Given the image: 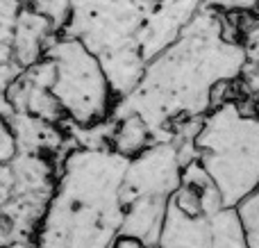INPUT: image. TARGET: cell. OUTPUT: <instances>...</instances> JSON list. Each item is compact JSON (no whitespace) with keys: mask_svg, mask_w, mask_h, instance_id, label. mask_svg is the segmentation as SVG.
Returning a JSON list of instances; mask_svg holds the SVG:
<instances>
[{"mask_svg":"<svg viewBox=\"0 0 259 248\" xmlns=\"http://www.w3.org/2000/svg\"><path fill=\"white\" fill-rule=\"evenodd\" d=\"M150 7V0H71L64 32L100 59L116 100L127 96L146 71L137 36Z\"/></svg>","mask_w":259,"mask_h":248,"instance_id":"277c9868","label":"cell"},{"mask_svg":"<svg viewBox=\"0 0 259 248\" xmlns=\"http://www.w3.org/2000/svg\"><path fill=\"white\" fill-rule=\"evenodd\" d=\"M168 200L170 198H161V196H143V198L132 200L125 208V214H123L121 232L139 237V239L157 248L161 230H164Z\"/></svg>","mask_w":259,"mask_h":248,"instance_id":"9c48e42d","label":"cell"},{"mask_svg":"<svg viewBox=\"0 0 259 248\" xmlns=\"http://www.w3.org/2000/svg\"><path fill=\"white\" fill-rule=\"evenodd\" d=\"M202 7L205 0H155L137 36L146 62L168 48Z\"/></svg>","mask_w":259,"mask_h":248,"instance_id":"52a82bcc","label":"cell"},{"mask_svg":"<svg viewBox=\"0 0 259 248\" xmlns=\"http://www.w3.org/2000/svg\"><path fill=\"white\" fill-rule=\"evenodd\" d=\"M25 5L48 18L55 32L66 30L68 18H71V0H27Z\"/></svg>","mask_w":259,"mask_h":248,"instance_id":"4fadbf2b","label":"cell"},{"mask_svg":"<svg viewBox=\"0 0 259 248\" xmlns=\"http://www.w3.org/2000/svg\"><path fill=\"white\" fill-rule=\"evenodd\" d=\"M209 219L211 248H250L237 208H221Z\"/></svg>","mask_w":259,"mask_h":248,"instance_id":"7c38bea8","label":"cell"},{"mask_svg":"<svg viewBox=\"0 0 259 248\" xmlns=\"http://www.w3.org/2000/svg\"><path fill=\"white\" fill-rule=\"evenodd\" d=\"M130 157L114 148H73L57 173L41 226L39 248H109L121 232V187Z\"/></svg>","mask_w":259,"mask_h":248,"instance_id":"7a4b0ae2","label":"cell"},{"mask_svg":"<svg viewBox=\"0 0 259 248\" xmlns=\"http://www.w3.org/2000/svg\"><path fill=\"white\" fill-rule=\"evenodd\" d=\"M57 32L50 25L48 18L41 16L39 12H34L27 5H23V9L16 16V23H14V34H12L14 59L23 68L32 66L41 57H46V48H48L50 39Z\"/></svg>","mask_w":259,"mask_h":248,"instance_id":"ba28073f","label":"cell"},{"mask_svg":"<svg viewBox=\"0 0 259 248\" xmlns=\"http://www.w3.org/2000/svg\"><path fill=\"white\" fill-rule=\"evenodd\" d=\"M152 139V130L139 114H125V116L116 118V128L112 135V148L123 157H134L141 150H146Z\"/></svg>","mask_w":259,"mask_h":248,"instance_id":"8fae6325","label":"cell"},{"mask_svg":"<svg viewBox=\"0 0 259 248\" xmlns=\"http://www.w3.org/2000/svg\"><path fill=\"white\" fill-rule=\"evenodd\" d=\"M170 203L180 210V212L189 214V217H202V196L198 189L189 185H180L170 196Z\"/></svg>","mask_w":259,"mask_h":248,"instance_id":"9a60e30c","label":"cell"},{"mask_svg":"<svg viewBox=\"0 0 259 248\" xmlns=\"http://www.w3.org/2000/svg\"><path fill=\"white\" fill-rule=\"evenodd\" d=\"M246 48H248V59H252L255 64H259V41H252V44H248Z\"/></svg>","mask_w":259,"mask_h":248,"instance_id":"ffe728a7","label":"cell"},{"mask_svg":"<svg viewBox=\"0 0 259 248\" xmlns=\"http://www.w3.org/2000/svg\"><path fill=\"white\" fill-rule=\"evenodd\" d=\"M109 248H155L150 246L148 241L139 239V237H132V235H123V232H118L116 237H114L112 246Z\"/></svg>","mask_w":259,"mask_h":248,"instance_id":"d6986e66","label":"cell"},{"mask_svg":"<svg viewBox=\"0 0 259 248\" xmlns=\"http://www.w3.org/2000/svg\"><path fill=\"white\" fill-rule=\"evenodd\" d=\"M196 146L225 208H237L259 189V105L252 98L239 91L209 109Z\"/></svg>","mask_w":259,"mask_h":248,"instance_id":"3957f363","label":"cell"},{"mask_svg":"<svg viewBox=\"0 0 259 248\" xmlns=\"http://www.w3.org/2000/svg\"><path fill=\"white\" fill-rule=\"evenodd\" d=\"M150 3H155V0H150Z\"/></svg>","mask_w":259,"mask_h":248,"instance_id":"44dd1931","label":"cell"},{"mask_svg":"<svg viewBox=\"0 0 259 248\" xmlns=\"http://www.w3.org/2000/svg\"><path fill=\"white\" fill-rule=\"evenodd\" d=\"M182 185V162L178 157L175 141H155L139 155L130 157L125 178L121 187L123 205L143 196L170 198Z\"/></svg>","mask_w":259,"mask_h":248,"instance_id":"8992f818","label":"cell"},{"mask_svg":"<svg viewBox=\"0 0 259 248\" xmlns=\"http://www.w3.org/2000/svg\"><path fill=\"white\" fill-rule=\"evenodd\" d=\"M157 248H211L209 219L189 217L168 200L166 221Z\"/></svg>","mask_w":259,"mask_h":248,"instance_id":"30bf717a","label":"cell"},{"mask_svg":"<svg viewBox=\"0 0 259 248\" xmlns=\"http://www.w3.org/2000/svg\"><path fill=\"white\" fill-rule=\"evenodd\" d=\"M246 62V44L228 36L223 12L202 7L182 34L146 64L139 85L116 100L112 116L139 114L155 141H173L175 123L205 116L214 87L239 80Z\"/></svg>","mask_w":259,"mask_h":248,"instance_id":"6da1fadb","label":"cell"},{"mask_svg":"<svg viewBox=\"0 0 259 248\" xmlns=\"http://www.w3.org/2000/svg\"><path fill=\"white\" fill-rule=\"evenodd\" d=\"M46 57L53 59L57 68L53 94L62 103L68 121L91 126L112 116L116 96L100 59L80 39L57 32L46 48Z\"/></svg>","mask_w":259,"mask_h":248,"instance_id":"5b68a950","label":"cell"},{"mask_svg":"<svg viewBox=\"0 0 259 248\" xmlns=\"http://www.w3.org/2000/svg\"><path fill=\"white\" fill-rule=\"evenodd\" d=\"M182 185H189V187H193V189H198V191H202V189H207V187L214 185L211 176L207 173V169L202 167L200 157L182 167Z\"/></svg>","mask_w":259,"mask_h":248,"instance_id":"2e32d148","label":"cell"},{"mask_svg":"<svg viewBox=\"0 0 259 248\" xmlns=\"http://www.w3.org/2000/svg\"><path fill=\"white\" fill-rule=\"evenodd\" d=\"M237 212L243 221V228H246L248 244L250 248H259V189L246 196L237 205Z\"/></svg>","mask_w":259,"mask_h":248,"instance_id":"5bb4252c","label":"cell"},{"mask_svg":"<svg viewBox=\"0 0 259 248\" xmlns=\"http://www.w3.org/2000/svg\"><path fill=\"white\" fill-rule=\"evenodd\" d=\"M205 7L223 14H259V0H205Z\"/></svg>","mask_w":259,"mask_h":248,"instance_id":"e0dca14e","label":"cell"},{"mask_svg":"<svg viewBox=\"0 0 259 248\" xmlns=\"http://www.w3.org/2000/svg\"><path fill=\"white\" fill-rule=\"evenodd\" d=\"M16 153L18 146H16V137L12 132V126H9L7 116H0V164L9 162Z\"/></svg>","mask_w":259,"mask_h":248,"instance_id":"ac0fdd59","label":"cell"}]
</instances>
